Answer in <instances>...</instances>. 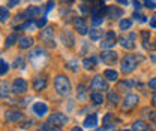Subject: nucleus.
<instances>
[{"label": "nucleus", "instance_id": "obj_31", "mask_svg": "<svg viewBox=\"0 0 156 131\" xmlns=\"http://www.w3.org/2000/svg\"><path fill=\"white\" fill-rule=\"evenodd\" d=\"M131 25H132V21L131 19H122L120 21V30H129L131 28Z\"/></svg>", "mask_w": 156, "mask_h": 131}, {"label": "nucleus", "instance_id": "obj_29", "mask_svg": "<svg viewBox=\"0 0 156 131\" xmlns=\"http://www.w3.org/2000/svg\"><path fill=\"white\" fill-rule=\"evenodd\" d=\"M8 70H9V64H8L5 60H2V58H0V76L6 75V73H8Z\"/></svg>", "mask_w": 156, "mask_h": 131}, {"label": "nucleus", "instance_id": "obj_19", "mask_svg": "<svg viewBox=\"0 0 156 131\" xmlns=\"http://www.w3.org/2000/svg\"><path fill=\"white\" fill-rule=\"evenodd\" d=\"M98 125V116L96 115H89L84 119V127L86 128H95Z\"/></svg>", "mask_w": 156, "mask_h": 131}, {"label": "nucleus", "instance_id": "obj_45", "mask_svg": "<svg viewBox=\"0 0 156 131\" xmlns=\"http://www.w3.org/2000/svg\"><path fill=\"white\" fill-rule=\"evenodd\" d=\"M134 5H135L136 9H140V8H141V5H140V2H138V0H134Z\"/></svg>", "mask_w": 156, "mask_h": 131}, {"label": "nucleus", "instance_id": "obj_39", "mask_svg": "<svg viewBox=\"0 0 156 131\" xmlns=\"http://www.w3.org/2000/svg\"><path fill=\"white\" fill-rule=\"evenodd\" d=\"M149 87H150L152 90H156V77H153V79L149 80Z\"/></svg>", "mask_w": 156, "mask_h": 131}, {"label": "nucleus", "instance_id": "obj_36", "mask_svg": "<svg viewBox=\"0 0 156 131\" xmlns=\"http://www.w3.org/2000/svg\"><path fill=\"white\" fill-rule=\"evenodd\" d=\"M14 67H17V69H23L24 67V60L23 58H17L15 61H14Z\"/></svg>", "mask_w": 156, "mask_h": 131}, {"label": "nucleus", "instance_id": "obj_9", "mask_svg": "<svg viewBox=\"0 0 156 131\" xmlns=\"http://www.w3.org/2000/svg\"><path fill=\"white\" fill-rule=\"evenodd\" d=\"M134 39H135V33H131L129 36H122L119 40H120V45H122L125 49H134V48H135Z\"/></svg>", "mask_w": 156, "mask_h": 131}, {"label": "nucleus", "instance_id": "obj_17", "mask_svg": "<svg viewBox=\"0 0 156 131\" xmlns=\"http://www.w3.org/2000/svg\"><path fill=\"white\" fill-rule=\"evenodd\" d=\"M33 90L35 91H44L45 88H47V80L44 79V77H39V76H36L35 79H33Z\"/></svg>", "mask_w": 156, "mask_h": 131}, {"label": "nucleus", "instance_id": "obj_44", "mask_svg": "<svg viewBox=\"0 0 156 131\" xmlns=\"http://www.w3.org/2000/svg\"><path fill=\"white\" fill-rule=\"evenodd\" d=\"M120 5H123V6H128V3H129V0H117Z\"/></svg>", "mask_w": 156, "mask_h": 131}, {"label": "nucleus", "instance_id": "obj_7", "mask_svg": "<svg viewBox=\"0 0 156 131\" xmlns=\"http://www.w3.org/2000/svg\"><path fill=\"white\" fill-rule=\"evenodd\" d=\"M27 88H29V84L23 77H18L12 82V93L14 94H24L27 91Z\"/></svg>", "mask_w": 156, "mask_h": 131}, {"label": "nucleus", "instance_id": "obj_10", "mask_svg": "<svg viewBox=\"0 0 156 131\" xmlns=\"http://www.w3.org/2000/svg\"><path fill=\"white\" fill-rule=\"evenodd\" d=\"M72 24H74L75 30H77L80 34H87V33H89V27H87L86 21H84L83 18H74Z\"/></svg>", "mask_w": 156, "mask_h": 131}, {"label": "nucleus", "instance_id": "obj_11", "mask_svg": "<svg viewBox=\"0 0 156 131\" xmlns=\"http://www.w3.org/2000/svg\"><path fill=\"white\" fill-rule=\"evenodd\" d=\"M136 104H138V95H135V94H129V95H126L125 100H123V109H125V110L132 109Z\"/></svg>", "mask_w": 156, "mask_h": 131}, {"label": "nucleus", "instance_id": "obj_47", "mask_svg": "<svg viewBox=\"0 0 156 131\" xmlns=\"http://www.w3.org/2000/svg\"><path fill=\"white\" fill-rule=\"evenodd\" d=\"M71 131H83V128H80V127H74Z\"/></svg>", "mask_w": 156, "mask_h": 131}, {"label": "nucleus", "instance_id": "obj_3", "mask_svg": "<svg viewBox=\"0 0 156 131\" xmlns=\"http://www.w3.org/2000/svg\"><path fill=\"white\" fill-rule=\"evenodd\" d=\"M41 40L50 46V48H56V42H54V31L51 27H45L42 31H41Z\"/></svg>", "mask_w": 156, "mask_h": 131}, {"label": "nucleus", "instance_id": "obj_34", "mask_svg": "<svg viewBox=\"0 0 156 131\" xmlns=\"http://www.w3.org/2000/svg\"><path fill=\"white\" fill-rule=\"evenodd\" d=\"M134 18H135L136 21H140V22H146V21H147V17L143 15V14H140V12H134Z\"/></svg>", "mask_w": 156, "mask_h": 131}, {"label": "nucleus", "instance_id": "obj_6", "mask_svg": "<svg viewBox=\"0 0 156 131\" xmlns=\"http://www.w3.org/2000/svg\"><path fill=\"white\" fill-rule=\"evenodd\" d=\"M90 88L95 90V93H98V91H105V90H108V84H107V80L102 76H95L93 80L90 82Z\"/></svg>", "mask_w": 156, "mask_h": 131}, {"label": "nucleus", "instance_id": "obj_33", "mask_svg": "<svg viewBox=\"0 0 156 131\" xmlns=\"http://www.w3.org/2000/svg\"><path fill=\"white\" fill-rule=\"evenodd\" d=\"M8 93H9V85H8V84L2 85V87H0V97H6Z\"/></svg>", "mask_w": 156, "mask_h": 131}, {"label": "nucleus", "instance_id": "obj_48", "mask_svg": "<svg viewBox=\"0 0 156 131\" xmlns=\"http://www.w3.org/2000/svg\"><path fill=\"white\" fill-rule=\"evenodd\" d=\"M153 104H155V106H156V94H155V95H153Z\"/></svg>", "mask_w": 156, "mask_h": 131}, {"label": "nucleus", "instance_id": "obj_24", "mask_svg": "<svg viewBox=\"0 0 156 131\" xmlns=\"http://www.w3.org/2000/svg\"><path fill=\"white\" fill-rule=\"evenodd\" d=\"M132 87H134V82H132V80H123V82L119 84V90H120V91H128V90H131Z\"/></svg>", "mask_w": 156, "mask_h": 131}, {"label": "nucleus", "instance_id": "obj_32", "mask_svg": "<svg viewBox=\"0 0 156 131\" xmlns=\"http://www.w3.org/2000/svg\"><path fill=\"white\" fill-rule=\"evenodd\" d=\"M111 119H114V115H113V113H107V115H105V118H104V125H105L107 128H108V127H113V125L110 124V122H111Z\"/></svg>", "mask_w": 156, "mask_h": 131}, {"label": "nucleus", "instance_id": "obj_28", "mask_svg": "<svg viewBox=\"0 0 156 131\" xmlns=\"http://www.w3.org/2000/svg\"><path fill=\"white\" fill-rule=\"evenodd\" d=\"M15 42H18V36H17V33H12L9 38L6 39V42H5V46H6V48H9V46H12Z\"/></svg>", "mask_w": 156, "mask_h": 131}, {"label": "nucleus", "instance_id": "obj_21", "mask_svg": "<svg viewBox=\"0 0 156 131\" xmlns=\"http://www.w3.org/2000/svg\"><path fill=\"white\" fill-rule=\"evenodd\" d=\"M102 34H104V31L99 30V28H92V30L89 31V36H90V39H92L93 42L101 40V39H102Z\"/></svg>", "mask_w": 156, "mask_h": 131}, {"label": "nucleus", "instance_id": "obj_20", "mask_svg": "<svg viewBox=\"0 0 156 131\" xmlns=\"http://www.w3.org/2000/svg\"><path fill=\"white\" fill-rule=\"evenodd\" d=\"M104 77H105L107 80H110V82H116L117 77H119V73H117L116 70H113V69H107V70L104 72Z\"/></svg>", "mask_w": 156, "mask_h": 131}, {"label": "nucleus", "instance_id": "obj_1", "mask_svg": "<svg viewBox=\"0 0 156 131\" xmlns=\"http://www.w3.org/2000/svg\"><path fill=\"white\" fill-rule=\"evenodd\" d=\"M54 88L60 95H69L71 94V82L66 76L58 75L54 79Z\"/></svg>", "mask_w": 156, "mask_h": 131}, {"label": "nucleus", "instance_id": "obj_49", "mask_svg": "<svg viewBox=\"0 0 156 131\" xmlns=\"http://www.w3.org/2000/svg\"><path fill=\"white\" fill-rule=\"evenodd\" d=\"M62 2H71V0H62Z\"/></svg>", "mask_w": 156, "mask_h": 131}, {"label": "nucleus", "instance_id": "obj_41", "mask_svg": "<svg viewBox=\"0 0 156 131\" xmlns=\"http://www.w3.org/2000/svg\"><path fill=\"white\" fill-rule=\"evenodd\" d=\"M68 67H69L71 70H74V72L77 70V66H75V63H74V61H71V63H68Z\"/></svg>", "mask_w": 156, "mask_h": 131}, {"label": "nucleus", "instance_id": "obj_15", "mask_svg": "<svg viewBox=\"0 0 156 131\" xmlns=\"http://www.w3.org/2000/svg\"><path fill=\"white\" fill-rule=\"evenodd\" d=\"M5 118L9 122H18V121L23 119V113L20 110H6L5 112Z\"/></svg>", "mask_w": 156, "mask_h": 131}, {"label": "nucleus", "instance_id": "obj_37", "mask_svg": "<svg viewBox=\"0 0 156 131\" xmlns=\"http://www.w3.org/2000/svg\"><path fill=\"white\" fill-rule=\"evenodd\" d=\"M36 25H38L39 28H42V27H45V25H47V18H45V17H42V18H39L38 21H36Z\"/></svg>", "mask_w": 156, "mask_h": 131}, {"label": "nucleus", "instance_id": "obj_26", "mask_svg": "<svg viewBox=\"0 0 156 131\" xmlns=\"http://www.w3.org/2000/svg\"><path fill=\"white\" fill-rule=\"evenodd\" d=\"M90 98H92V101H93V104H102L104 103V97H102V94L101 93H93L90 95Z\"/></svg>", "mask_w": 156, "mask_h": 131}, {"label": "nucleus", "instance_id": "obj_22", "mask_svg": "<svg viewBox=\"0 0 156 131\" xmlns=\"http://www.w3.org/2000/svg\"><path fill=\"white\" fill-rule=\"evenodd\" d=\"M132 128H134V131H147V124L144 121H135Z\"/></svg>", "mask_w": 156, "mask_h": 131}, {"label": "nucleus", "instance_id": "obj_23", "mask_svg": "<svg viewBox=\"0 0 156 131\" xmlns=\"http://www.w3.org/2000/svg\"><path fill=\"white\" fill-rule=\"evenodd\" d=\"M83 66L87 69V70H90V69H93L95 66H96V58H86L84 61H83Z\"/></svg>", "mask_w": 156, "mask_h": 131}, {"label": "nucleus", "instance_id": "obj_42", "mask_svg": "<svg viewBox=\"0 0 156 131\" xmlns=\"http://www.w3.org/2000/svg\"><path fill=\"white\" fill-rule=\"evenodd\" d=\"M8 3H9V6H17L20 3V0H8Z\"/></svg>", "mask_w": 156, "mask_h": 131}, {"label": "nucleus", "instance_id": "obj_25", "mask_svg": "<svg viewBox=\"0 0 156 131\" xmlns=\"http://www.w3.org/2000/svg\"><path fill=\"white\" fill-rule=\"evenodd\" d=\"M77 97H78V100H86L87 98V91H86V87L84 85H80L77 88Z\"/></svg>", "mask_w": 156, "mask_h": 131}, {"label": "nucleus", "instance_id": "obj_16", "mask_svg": "<svg viewBox=\"0 0 156 131\" xmlns=\"http://www.w3.org/2000/svg\"><path fill=\"white\" fill-rule=\"evenodd\" d=\"M60 38H62V42H63V45H65V46H68V48H72V46H74L75 39H74V36H72V33H71V31H68V30H66V31H63Z\"/></svg>", "mask_w": 156, "mask_h": 131}, {"label": "nucleus", "instance_id": "obj_5", "mask_svg": "<svg viewBox=\"0 0 156 131\" xmlns=\"http://www.w3.org/2000/svg\"><path fill=\"white\" fill-rule=\"evenodd\" d=\"M48 124H53V125H56V127H62V125L68 124V116H66L65 113L56 112V113H53V115H50Z\"/></svg>", "mask_w": 156, "mask_h": 131}, {"label": "nucleus", "instance_id": "obj_35", "mask_svg": "<svg viewBox=\"0 0 156 131\" xmlns=\"http://www.w3.org/2000/svg\"><path fill=\"white\" fill-rule=\"evenodd\" d=\"M33 25H35V22L30 19V21H27V22H24V24L21 25V30H29V28L32 30V28H33Z\"/></svg>", "mask_w": 156, "mask_h": 131}, {"label": "nucleus", "instance_id": "obj_30", "mask_svg": "<svg viewBox=\"0 0 156 131\" xmlns=\"http://www.w3.org/2000/svg\"><path fill=\"white\" fill-rule=\"evenodd\" d=\"M108 100H110L111 103L116 104V103L120 101V95H119L117 93H114V91H108Z\"/></svg>", "mask_w": 156, "mask_h": 131}, {"label": "nucleus", "instance_id": "obj_38", "mask_svg": "<svg viewBox=\"0 0 156 131\" xmlns=\"http://www.w3.org/2000/svg\"><path fill=\"white\" fill-rule=\"evenodd\" d=\"M146 6H147L149 9H155L156 8L155 2H152V0H146Z\"/></svg>", "mask_w": 156, "mask_h": 131}, {"label": "nucleus", "instance_id": "obj_14", "mask_svg": "<svg viewBox=\"0 0 156 131\" xmlns=\"http://www.w3.org/2000/svg\"><path fill=\"white\" fill-rule=\"evenodd\" d=\"M42 12H44V9L42 8H39V6H29L27 9H26V17L27 18H38V17H41L42 15Z\"/></svg>", "mask_w": 156, "mask_h": 131}, {"label": "nucleus", "instance_id": "obj_12", "mask_svg": "<svg viewBox=\"0 0 156 131\" xmlns=\"http://www.w3.org/2000/svg\"><path fill=\"white\" fill-rule=\"evenodd\" d=\"M123 15V11L117 6H107V11H105V17L111 19H117Z\"/></svg>", "mask_w": 156, "mask_h": 131}, {"label": "nucleus", "instance_id": "obj_40", "mask_svg": "<svg viewBox=\"0 0 156 131\" xmlns=\"http://www.w3.org/2000/svg\"><path fill=\"white\" fill-rule=\"evenodd\" d=\"M53 6H54V2H48V3H47V9H45V11H47V12H50V11L53 9Z\"/></svg>", "mask_w": 156, "mask_h": 131}, {"label": "nucleus", "instance_id": "obj_8", "mask_svg": "<svg viewBox=\"0 0 156 131\" xmlns=\"http://www.w3.org/2000/svg\"><path fill=\"white\" fill-rule=\"evenodd\" d=\"M101 60L105 63V64H114L117 60V54L114 51H110V49H105L101 52Z\"/></svg>", "mask_w": 156, "mask_h": 131}, {"label": "nucleus", "instance_id": "obj_43", "mask_svg": "<svg viewBox=\"0 0 156 131\" xmlns=\"http://www.w3.org/2000/svg\"><path fill=\"white\" fill-rule=\"evenodd\" d=\"M150 27L156 28V18H152V19H150Z\"/></svg>", "mask_w": 156, "mask_h": 131}, {"label": "nucleus", "instance_id": "obj_46", "mask_svg": "<svg viewBox=\"0 0 156 131\" xmlns=\"http://www.w3.org/2000/svg\"><path fill=\"white\" fill-rule=\"evenodd\" d=\"M48 131H60V127H54V128H50Z\"/></svg>", "mask_w": 156, "mask_h": 131}, {"label": "nucleus", "instance_id": "obj_18", "mask_svg": "<svg viewBox=\"0 0 156 131\" xmlns=\"http://www.w3.org/2000/svg\"><path fill=\"white\" fill-rule=\"evenodd\" d=\"M32 45H33V39L32 38H29V36H21V38H18V46L21 49H27Z\"/></svg>", "mask_w": 156, "mask_h": 131}, {"label": "nucleus", "instance_id": "obj_13", "mask_svg": "<svg viewBox=\"0 0 156 131\" xmlns=\"http://www.w3.org/2000/svg\"><path fill=\"white\" fill-rule=\"evenodd\" d=\"M33 113L39 116V118H42V116H45L47 113H48V106L45 104V103H42V101H38V103H35L33 104Z\"/></svg>", "mask_w": 156, "mask_h": 131}, {"label": "nucleus", "instance_id": "obj_27", "mask_svg": "<svg viewBox=\"0 0 156 131\" xmlns=\"http://www.w3.org/2000/svg\"><path fill=\"white\" fill-rule=\"evenodd\" d=\"M11 17V14H9V11L6 9V8H3V6H0V21L2 22H6L8 19Z\"/></svg>", "mask_w": 156, "mask_h": 131}, {"label": "nucleus", "instance_id": "obj_2", "mask_svg": "<svg viewBox=\"0 0 156 131\" xmlns=\"http://www.w3.org/2000/svg\"><path fill=\"white\" fill-rule=\"evenodd\" d=\"M136 66H138V58L135 55H132V54H126V55L123 57L122 63H120V69H122L123 73L134 72L136 69Z\"/></svg>", "mask_w": 156, "mask_h": 131}, {"label": "nucleus", "instance_id": "obj_4", "mask_svg": "<svg viewBox=\"0 0 156 131\" xmlns=\"http://www.w3.org/2000/svg\"><path fill=\"white\" fill-rule=\"evenodd\" d=\"M117 43V36L114 31H107L105 33V39L101 42V48L102 49H110V48H113L114 45Z\"/></svg>", "mask_w": 156, "mask_h": 131}, {"label": "nucleus", "instance_id": "obj_50", "mask_svg": "<svg viewBox=\"0 0 156 131\" xmlns=\"http://www.w3.org/2000/svg\"><path fill=\"white\" fill-rule=\"evenodd\" d=\"M123 131H131V130H123Z\"/></svg>", "mask_w": 156, "mask_h": 131}]
</instances>
